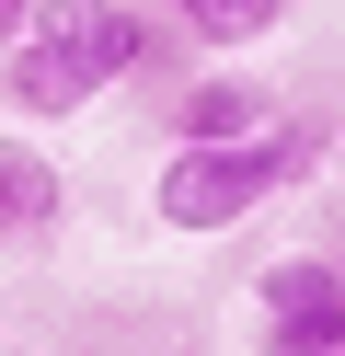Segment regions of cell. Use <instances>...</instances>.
Here are the masks:
<instances>
[{
  "label": "cell",
  "mask_w": 345,
  "mask_h": 356,
  "mask_svg": "<svg viewBox=\"0 0 345 356\" xmlns=\"http://www.w3.org/2000/svg\"><path fill=\"white\" fill-rule=\"evenodd\" d=\"M288 24V0H173V35L184 47H253V35Z\"/></svg>",
  "instance_id": "obj_6"
},
{
  "label": "cell",
  "mask_w": 345,
  "mask_h": 356,
  "mask_svg": "<svg viewBox=\"0 0 345 356\" xmlns=\"http://www.w3.org/2000/svg\"><path fill=\"white\" fill-rule=\"evenodd\" d=\"M253 345L265 356H345V264L334 253H276L253 276Z\"/></svg>",
  "instance_id": "obj_3"
},
{
  "label": "cell",
  "mask_w": 345,
  "mask_h": 356,
  "mask_svg": "<svg viewBox=\"0 0 345 356\" xmlns=\"http://www.w3.org/2000/svg\"><path fill=\"white\" fill-rule=\"evenodd\" d=\"M23 24H35V0H0V47H12V35H23Z\"/></svg>",
  "instance_id": "obj_7"
},
{
  "label": "cell",
  "mask_w": 345,
  "mask_h": 356,
  "mask_svg": "<svg viewBox=\"0 0 345 356\" xmlns=\"http://www.w3.org/2000/svg\"><path fill=\"white\" fill-rule=\"evenodd\" d=\"M58 207H69L58 161H46L35 138H0V241H35V230H58Z\"/></svg>",
  "instance_id": "obj_5"
},
{
  "label": "cell",
  "mask_w": 345,
  "mask_h": 356,
  "mask_svg": "<svg viewBox=\"0 0 345 356\" xmlns=\"http://www.w3.org/2000/svg\"><path fill=\"white\" fill-rule=\"evenodd\" d=\"M322 161H334V115H311V104H299V115L253 127V138H196V149H173V161H161V184H150V218H161V230H184V241L242 230L253 207L299 195Z\"/></svg>",
  "instance_id": "obj_2"
},
{
  "label": "cell",
  "mask_w": 345,
  "mask_h": 356,
  "mask_svg": "<svg viewBox=\"0 0 345 356\" xmlns=\"http://www.w3.org/2000/svg\"><path fill=\"white\" fill-rule=\"evenodd\" d=\"M288 104L265 92V81H242V70H196L173 104H161V127H173V149H196V138H253V127H276Z\"/></svg>",
  "instance_id": "obj_4"
},
{
  "label": "cell",
  "mask_w": 345,
  "mask_h": 356,
  "mask_svg": "<svg viewBox=\"0 0 345 356\" xmlns=\"http://www.w3.org/2000/svg\"><path fill=\"white\" fill-rule=\"evenodd\" d=\"M150 58H161V24H138L127 0H35V24L0 47V104L23 127H58L104 104L115 81H138Z\"/></svg>",
  "instance_id": "obj_1"
}]
</instances>
